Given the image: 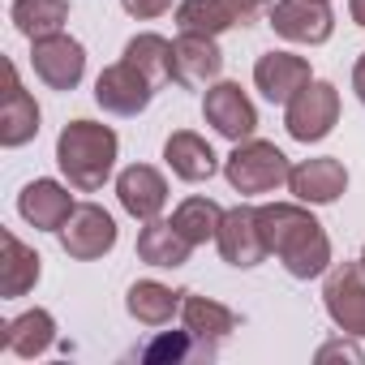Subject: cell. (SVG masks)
Here are the masks:
<instances>
[{"mask_svg":"<svg viewBox=\"0 0 365 365\" xmlns=\"http://www.w3.org/2000/svg\"><path fill=\"white\" fill-rule=\"evenodd\" d=\"M361 267H365V250H361Z\"/></svg>","mask_w":365,"mask_h":365,"instance_id":"cell-33","label":"cell"},{"mask_svg":"<svg viewBox=\"0 0 365 365\" xmlns=\"http://www.w3.org/2000/svg\"><path fill=\"white\" fill-rule=\"evenodd\" d=\"M215 245H220V258L228 267H241V271L258 267L271 254L267 237H262V224H258V207H232V211H224Z\"/></svg>","mask_w":365,"mask_h":365,"instance_id":"cell-12","label":"cell"},{"mask_svg":"<svg viewBox=\"0 0 365 365\" xmlns=\"http://www.w3.org/2000/svg\"><path fill=\"white\" fill-rule=\"evenodd\" d=\"M318 356H322V361H327V356H352V361H361V352H356V348H348V344H327Z\"/></svg>","mask_w":365,"mask_h":365,"instance_id":"cell-31","label":"cell"},{"mask_svg":"<svg viewBox=\"0 0 365 365\" xmlns=\"http://www.w3.org/2000/svg\"><path fill=\"white\" fill-rule=\"evenodd\" d=\"M339 125V91L331 82H309L305 91L292 95V103L284 108V129L297 142H322L331 129Z\"/></svg>","mask_w":365,"mask_h":365,"instance_id":"cell-4","label":"cell"},{"mask_svg":"<svg viewBox=\"0 0 365 365\" xmlns=\"http://www.w3.org/2000/svg\"><path fill=\"white\" fill-rule=\"evenodd\" d=\"M0 241H5V258H0V297L14 301V297H26L35 284H39V254L31 245H22L14 232H0Z\"/></svg>","mask_w":365,"mask_h":365,"instance_id":"cell-23","label":"cell"},{"mask_svg":"<svg viewBox=\"0 0 365 365\" xmlns=\"http://www.w3.org/2000/svg\"><path fill=\"white\" fill-rule=\"evenodd\" d=\"M180 318H185V331H190L211 356H215V344L237 331V314H232L228 305H220V301H211V297H194V292H185Z\"/></svg>","mask_w":365,"mask_h":365,"instance_id":"cell-20","label":"cell"},{"mask_svg":"<svg viewBox=\"0 0 365 365\" xmlns=\"http://www.w3.org/2000/svg\"><path fill=\"white\" fill-rule=\"evenodd\" d=\"M271 31L288 43H327L335 35V14L327 0H275L271 5Z\"/></svg>","mask_w":365,"mask_h":365,"instance_id":"cell-10","label":"cell"},{"mask_svg":"<svg viewBox=\"0 0 365 365\" xmlns=\"http://www.w3.org/2000/svg\"><path fill=\"white\" fill-rule=\"evenodd\" d=\"M35 133H39V103L22 86L18 69L9 65V91H5V108H0V142L14 150V146L35 142Z\"/></svg>","mask_w":365,"mask_h":365,"instance_id":"cell-19","label":"cell"},{"mask_svg":"<svg viewBox=\"0 0 365 365\" xmlns=\"http://www.w3.org/2000/svg\"><path fill=\"white\" fill-rule=\"evenodd\" d=\"M288 190H292L297 202H305V207H331V202H339L344 190H348V168H344L339 159H331V155H322V159H301V163L288 172Z\"/></svg>","mask_w":365,"mask_h":365,"instance_id":"cell-14","label":"cell"},{"mask_svg":"<svg viewBox=\"0 0 365 365\" xmlns=\"http://www.w3.org/2000/svg\"><path fill=\"white\" fill-rule=\"evenodd\" d=\"M116 198H120V207L133 220H142V224L146 220H159V211L168 207V180L150 163H129L116 176Z\"/></svg>","mask_w":365,"mask_h":365,"instance_id":"cell-16","label":"cell"},{"mask_svg":"<svg viewBox=\"0 0 365 365\" xmlns=\"http://www.w3.org/2000/svg\"><path fill=\"white\" fill-rule=\"evenodd\" d=\"M116 150H120L116 129L99 125V120H69L56 138V163H61L65 180L82 194L103 190V180L116 168Z\"/></svg>","mask_w":365,"mask_h":365,"instance_id":"cell-2","label":"cell"},{"mask_svg":"<svg viewBox=\"0 0 365 365\" xmlns=\"http://www.w3.org/2000/svg\"><path fill=\"white\" fill-rule=\"evenodd\" d=\"M120 9L138 22H150V18H163L172 9V0H120Z\"/></svg>","mask_w":365,"mask_h":365,"instance_id":"cell-29","label":"cell"},{"mask_svg":"<svg viewBox=\"0 0 365 365\" xmlns=\"http://www.w3.org/2000/svg\"><path fill=\"white\" fill-rule=\"evenodd\" d=\"M202 116H207V125H211L220 138H228V142H245V138H254V129H258V108H254L250 95L241 91V82H215V86H207V95H202Z\"/></svg>","mask_w":365,"mask_h":365,"instance_id":"cell-9","label":"cell"},{"mask_svg":"<svg viewBox=\"0 0 365 365\" xmlns=\"http://www.w3.org/2000/svg\"><path fill=\"white\" fill-rule=\"evenodd\" d=\"M267 0H180L176 5V26L185 35H224L232 26H250L267 14Z\"/></svg>","mask_w":365,"mask_h":365,"instance_id":"cell-6","label":"cell"},{"mask_svg":"<svg viewBox=\"0 0 365 365\" xmlns=\"http://www.w3.org/2000/svg\"><path fill=\"white\" fill-rule=\"evenodd\" d=\"M194 335L190 331H168V335H159L155 344H146L142 348V361H185L190 352H194Z\"/></svg>","mask_w":365,"mask_h":365,"instance_id":"cell-28","label":"cell"},{"mask_svg":"<svg viewBox=\"0 0 365 365\" xmlns=\"http://www.w3.org/2000/svg\"><path fill=\"white\" fill-rule=\"evenodd\" d=\"M163 159L172 168V176L190 180V185H198V180H211L220 172V155L211 150V142L194 129H176L168 142H163Z\"/></svg>","mask_w":365,"mask_h":365,"instance_id":"cell-18","label":"cell"},{"mask_svg":"<svg viewBox=\"0 0 365 365\" xmlns=\"http://www.w3.org/2000/svg\"><path fill=\"white\" fill-rule=\"evenodd\" d=\"M288 155L275 146V142H262V138H245L232 146V155L224 159V176H228V185L245 198L254 194H271L279 185H288Z\"/></svg>","mask_w":365,"mask_h":365,"instance_id":"cell-3","label":"cell"},{"mask_svg":"<svg viewBox=\"0 0 365 365\" xmlns=\"http://www.w3.org/2000/svg\"><path fill=\"white\" fill-rule=\"evenodd\" d=\"M18 215L31 228H39V232H61L65 220L73 215V194L61 185V180L39 176V180H31V185L18 194Z\"/></svg>","mask_w":365,"mask_h":365,"instance_id":"cell-17","label":"cell"},{"mask_svg":"<svg viewBox=\"0 0 365 365\" xmlns=\"http://www.w3.org/2000/svg\"><path fill=\"white\" fill-rule=\"evenodd\" d=\"M352 91H356V99L365 103V52H361L356 65H352Z\"/></svg>","mask_w":365,"mask_h":365,"instance_id":"cell-30","label":"cell"},{"mask_svg":"<svg viewBox=\"0 0 365 365\" xmlns=\"http://www.w3.org/2000/svg\"><path fill=\"white\" fill-rule=\"evenodd\" d=\"M190 254H194V241L180 237L172 220H146V228L138 232V258H142L146 267H168V271H176V267L190 262Z\"/></svg>","mask_w":365,"mask_h":365,"instance_id":"cell-21","label":"cell"},{"mask_svg":"<svg viewBox=\"0 0 365 365\" xmlns=\"http://www.w3.org/2000/svg\"><path fill=\"white\" fill-rule=\"evenodd\" d=\"M185 305V292H172L168 284H159V279H138L133 288H129V297H125V309L142 322V327H163V322H172V314Z\"/></svg>","mask_w":365,"mask_h":365,"instance_id":"cell-24","label":"cell"},{"mask_svg":"<svg viewBox=\"0 0 365 365\" xmlns=\"http://www.w3.org/2000/svg\"><path fill=\"white\" fill-rule=\"evenodd\" d=\"M314 82V73H309V61L305 56H297V52H262L258 61H254V86L262 91V99H271V103H292V95L297 91H305Z\"/></svg>","mask_w":365,"mask_h":365,"instance_id":"cell-15","label":"cell"},{"mask_svg":"<svg viewBox=\"0 0 365 365\" xmlns=\"http://www.w3.org/2000/svg\"><path fill=\"white\" fill-rule=\"evenodd\" d=\"M56 237H61V250H65L69 258L95 262V258L112 254V245H116V220H112L103 207L82 202V207H73V215L65 220V228H61Z\"/></svg>","mask_w":365,"mask_h":365,"instance_id":"cell-7","label":"cell"},{"mask_svg":"<svg viewBox=\"0 0 365 365\" xmlns=\"http://www.w3.org/2000/svg\"><path fill=\"white\" fill-rule=\"evenodd\" d=\"M150 99H155L150 78L129 61H116L95 78V103L112 116H138L150 108Z\"/></svg>","mask_w":365,"mask_h":365,"instance_id":"cell-8","label":"cell"},{"mask_svg":"<svg viewBox=\"0 0 365 365\" xmlns=\"http://www.w3.org/2000/svg\"><path fill=\"white\" fill-rule=\"evenodd\" d=\"M258 224H262L267 250L284 262L292 279H314L331 267V237L305 211V202H267L258 207Z\"/></svg>","mask_w":365,"mask_h":365,"instance_id":"cell-1","label":"cell"},{"mask_svg":"<svg viewBox=\"0 0 365 365\" xmlns=\"http://www.w3.org/2000/svg\"><path fill=\"white\" fill-rule=\"evenodd\" d=\"M224 73V52L211 35H185L172 43V82L198 91V86H215Z\"/></svg>","mask_w":365,"mask_h":365,"instance_id":"cell-13","label":"cell"},{"mask_svg":"<svg viewBox=\"0 0 365 365\" xmlns=\"http://www.w3.org/2000/svg\"><path fill=\"white\" fill-rule=\"evenodd\" d=\"M172 224H176V232L185 237V241H194V245H207V241H215L220 237V224H224V207L215 202V198H185L176 211H172Z\"/></svg>","mask_w":365,"mask_h":365,"instance_id":"cell-26","label":"cell"},{"mask_svg":"<svg viewBox=\"0 0 365 365\" xmlns=\"http://www.w3.org/2000/svg\"><path fill=\"white\" fill-rule=\"evenodd\" d=\"M5 335H0V344H5L9 352H18V356H43L52 344H56V318L48 314V309H26V314H18V318H9L5 327H0Z\"/></svg>","mask_w":365,"mask_h":365,"instance_id":"cell-22","label":"cell"},{"mask_svg":"<svg viewBox=\"0 0 365 365\" xmlns=\"http://www.w3.org/2000/svg\"><path fill=\"white\" fill-rule=\"evenodd\" d=\"M348 14H352L356 26H365V0H348Z\"/></svg>","mask_w":365,"mask_h":365,"instance_id":"cell-32","label":"cell"},{"mask_svg":"<svg viewBox=\"0 0 365 365\" xmlns=\"http://www.w3.org/2000/svg\"><path fill=\"white\" fill-rule=\"evenodd\" d=\"M31 65H35L43 86L73 91L82 82V73H86V48L78 39H69L65 31L48 35V39H31Z\"/></svg>","mask_w":365,"mask_h":365,"instance_id":"cell-11","label":"cell"},{"mask_svg":"<svg viewBox=\"0 0 365 365\" xmlns=\"http://www.w3.org/2000/svg\"><path fill=\"white\" fill-rule=\"evenodd\" d=\"M322 305H327L331 322H335L344 335L365 339V267H361V262H339V267H327Z\"/></svg>","mask_w":365,"mask_h":365,"instance_id":"cell-5","label":"cell"},{"mask_svg":"<svg viewBox=\"0 0 365 365\" xmlns=\"http://www.w3.org/2000/svg\"><path fill=\"white\" fill-rule=\"evenodd\" d=\"M14 31L26 35V39H48V35H61L65 22H69V0H14Z\"/></svg>","mask_w":365,"mask_h":365,"instance_id":"cell-25","label":"cell"},{"mask_svg":"<svg viewBox=\"0 0 365 365\" xmlns=\"http://www.w3.org/2000/svg\"><path fill=\"white\" fill-rule=\"evenodd\" d=\"M125 61L138 65V69L150 78V86L172 82V43H168L163 35H155V31L133 35V39L125 43Z\"/></svg>","mask_w":365,"mask_h":365,"instance_id":"cell-27","label":"cell"}]
</instances>
